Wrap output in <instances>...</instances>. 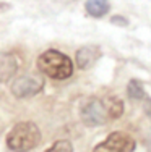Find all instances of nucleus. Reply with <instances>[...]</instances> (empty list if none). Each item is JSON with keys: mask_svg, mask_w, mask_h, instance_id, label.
<instances>
[{"mask_svg": "<svg viewBox=\"0 0 151 152\" xmlns=\"http://www.w3.org/2000/svg\"><path fill=\"white\" fill-rule=\"evenodd\" d=\"M148 151L151 152V136L148 137Z\"/></svg>", "mask_w": 151, "mask_h": 152, "instance_id": "nucleus-15", "label": "nucleus"}, {"mask_svg": "<svg viewBox=\"0 0 151 152\" xmlns=\"http://www.w3.org/2000/svg\"><path fill=\"white\" fill-rule=\"evenodd\" d=\"M104 104H106L109 118L117 120V118L122 117V113H124V102H122L119 97H109V99H107Z\"/></svg>", "mask_w": 151, "mask_h": 152, "instance_id": "nucleus-9", "label": "nucleus"}, {"mask_svg": "<svg viewBox=\"0 0 151 152\" xmlns=\"http://www.w3.org/2000/svg\"><path fill=\"white\" fill-rule=\"evenodd\" d=\"M41 142V131L33 121H21L7 134V146L13 152H28Z\"/></svg>", "mask_w": 151, "mask_h": 152, "instance_id": "nucleus-2", "label": "nucleus"}, {"mask_svg": "<svg viewBox=\"0 0 151 152\" xmlns=\"http://www.w3.org/2000/svg\"><path fill=\"white\" fill-rule=\"evenodd\" d=\"M80 115H81V121L86 126H101L109 118L106 104H104V100L99 99H89L88 102H85Z\"/></svg>", "mask_w": 151, "mask_h": 152, "instance_id": "nucleus-4", "label": "nucleus"}, {"mask_svg": "<svg viewBox=\"0 0 151 152\" xmlns=\"http://www.w3.org/2000/svg\"><path fill=\"white\" fill-rule=\"evenodd\" d=\"M135 146V139L130 134L122 131H114L102 142H99L93 149V152H133Z\"/></svg>", "mask_w": 151, "mask_h": 152, "instance_id": "nucleus-3", "label": "nucleus"}, {"mask_svg": "<svg viewBox=\"0 0 151 152\" xmlns=\"http://www.w3.org/2000/svg\"><path fill=\"white\" fill-rule=\"evenodd\" d=\"M46 152H73V144L68 139H59L52 144Z\"/></svg>", "mask_w": 151, "mask_h": 152, "instance_id": "nucleus-11", "label": "nucleus"}, {"mask_svg": "<svg viewBox=\"0 0 151 152\" xmlns=\"http://www.w3.org/2000/svg\"><path fill=\"white\" fill-rule=\"evenodd\" d=\"M85 10L93 18H102L109 13L110 3H109V0H86Z\"/></svg>", "mask_w": 151, "mask_h": 152, "instance_id": "nucleus-8", "label": "nucleus"}, {"mask_svg": "<svg viewBox=\"0 0 151 152\" xmlns=\"http://www.w3.org/2000/svg\"><path fill=\"white\" fill-rule=\"evenodd\" d=\"M8 8H10V5H8V3L0 2V12H5V10H8Z\"/></svg>", "mask_w": 151, "mask_h": 152, "instance_id": "nucleus-14", "label": "nucleus"}, {"mask_svg": "<svg viewBox=\"0 0 151 152\" xmlns=\"http://www.w3.org/2000/svg\"><path fill=\"white\" fill-rule=\"evenodd\" d=\"M145 113L148 115V117L151 118V99H148V97H145Z\"/></svg>", "mask_w": 151, "mask_h": 152, "instance_id": "nucleus-13", "label": "nucleus"}, {"mask_svg": "<svg viewBox=\"0 0 151 152\" xmlns=\"http://www.w3.org/2000/svg\"><path fill=\"white\" fill-rule=\"evenodd\" d=\"M101 55H102V52H101V49L98 45L80 47V49L77 50V57H75L77 66L80 68V70H88V68H91L93 65L101 58Z\"/></svg>", "mask_w": 151, "mask_h": 152, "instance_id": "nucleus-6", "label": "nucleus"}, {"mask_svg": "<svg viewBox=\"0 0 151 152\" xmlns=\"http://www.w3.org/2000/svg\"><path fill=\"white\" fill-rule=\"evenodd\" d=\"M38 66L46 76L52 79H67L73 75V61L65 53L55 49H49L38 58Z\"/></svg>", "mask_w": 151, "mask_h": 152, "instance_id": "nucleus-1", "label": "nucleus"}, {"mask_svg": "<svg viewBox=\"0 0 151 152\" xmlns=\"http://www.w3.org/2000/svg\"><path fill=\"white\" fill-rule=\"evenodd\" d=\"M44 88V79L38 75H24L20 76L12 84V94L18 99H26V97L36 96Z\"/></svg>", "mask_w": 151, "mask_h": 152, "instance_id": "nucleus-5", "label": "nucleus"}, {"mask_svg": "<svg viewBox=\"0 0 151 152\" xmlns=\"http://www.w3.org/2000/svg\"><path fill=\"white\" fill-rule=\"evenodd\" d=\"M20 66V60L15 53H0V83L13 78Z\"/></svg>", "mask_w": 151, "mask_h": 152, "instance_id": "nucleus-7", "label": "nucleus"}, {"mask_svg": "<svg viewBox=\"0 0 151 152\" xmlns=\"http://www.w3.org/2000/svg\"><path fill=\"white\" fill-rule=\"evenodd\" d=\"M127 96L132 100H143L146 97L143 83L138 81V79H130L127 84Z\"/></svg>", "mask_w": 151, "mask_h": 152, "instance_id": "nucleus-10", "label": "nucleus"}, {"mask_svg": "<svg viewBox=\"0 0 151 152\" xmlns=\"http://www.w3.org/2000/svg\"><path fill=\"white\" fill-rule=\"evenodd\" d=\"M110 23L116 24V26H127V24H128V20H127V18H124V16L116 15V16L110 18Z\"/></svg>", "mask_w": 151, "mask_h": 152, "instance_id": "nucleus-12", "label": "nucleus"}]
</instances>
